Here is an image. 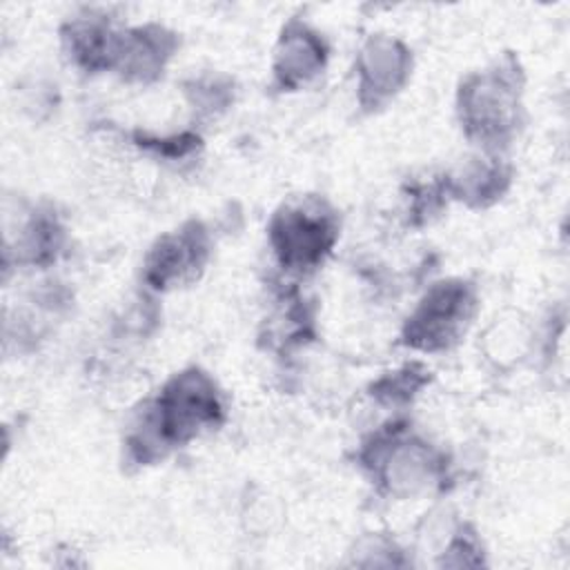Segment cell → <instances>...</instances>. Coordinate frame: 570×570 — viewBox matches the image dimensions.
<instances>
[{"label":"cell","mask_w":570,"mask_h":570,"mask_svg":"<svg viewBox=\"0 0 570 570\" xmlns=\"http://www.w3.org/2000/svg\"><path fill=\"white\" fill-rule=\"evenodd\" d=\"M225 414L216 383L196 367L174 374L142 414L129 445L140 463L180 448L200 432L220 425Z\"/></svg>","instance_id":"1"},{"label":"cell","mask_w":570,"mask_h":570,"mask_svg":"<svg viewBox=\"0 0 570 570\" xmlns=\"http://www.w3.org/2000/svg\"><path fill=\"white\" fill-rule=\"evenodd\" d=\"M521 87L514 60L468 76L456 98L465 136L488 151L505 147L521 122Z\"/></svg>","instance_id":"2"},{"label":"cell","mask_w":570,"mask_h":570,"mask_svg":"<svg viewBox=\"0 0 570 570\" xmlns=\"http://www.w3.org/2000/svg\"><path fill=\"white\" fill-rule=\"evenodd\" d=\"M476 314V289L463 278L434 283L407 316L401 341L419 352L454 347Z\"/></svg>","instance_id":"3"},{"label":"cell","mask_w":570,"mask_h":570,"mask_svg":"<svg viewBox=\"0 0 570 570\" xmlns=\"http://www.w3.org/2000/svg\"><path fill=\"white\" fill-rule=\"evenodd\" d=\"M338 238L336 214L321 200L285 205L274 214L269 225V243L285 269H316L332 252Z\"/></svg>","instance_id":"4"},{"label":"cell","mask_w":570,"mask_h":570,"mask_svg":"<svg viewBox=\"0 0 570 570\" xmlns=\"http://www.w3.org/2000/svg\"><path fill=\"white\" fill-rule=\"evenodd\" d=\"M372 476L394 494H412L432 483L441 470V461L432 448L416 439L403 436V430L381 432L363 452Z\"/></svg>","instance_id":"5"},{"label":"cell","mask_w":570,"mask_h":570,"mask_svg":"<svg viewBox=\"0 0 570 570\" xmlns=\"http://www.w3.org/2000/svg\"><path fill=\"white\" fill-rule=\"evenodd\" d=\"M209 236L198 220L185 223L156 240L145 261V281L154 289H169L191 283L207 263Z\"/></svg>","instance_id":"6"},{"label":"cell","mask_w":570,"mask_h":570,"mask_svg":"<svg viewBox=\"0 0 570 570\" xmlns=\"http://www.w3.org/2000/svg\"><path fill=\"white\" fill-rule=\"evenodd\" d=\"M410 51L394 38H372L358 56V100L365 109H376L390 100L410 76Z\"/></svg>","instance_id":"7"},{"label":"cell","mask_w":570,"mask_h":570,"mask_svg":"<svg viewBox=\"0 0 570 570\" xmlns=\"http://www.w3.org/2000/svg\"><path fill=\"white\" fill-rule=\"evenodd\" d=\"M327 60V47L323 38L309 27L292 20L278 40L274 76L281 89H298L312 80Z\"/></svg>","instance_id":"8"},{"label":"cell","mask_w":570,"mask_h":570,"mask_svg":"<svg viewBox=\"0 0 570 570\" xmlns=\"http://www.w3.org/2000/svg\"><path fill=\"white\" fill-rule=\"evenodd\" d=\"M176 45V36L158 24L122 31L116 69L127 80L149 82L163 73Z\"/></svg>","instance_id":"9"},{"label":"cell","mask_w":570,"mask_h":570,"mask_svg":"<svg viewBox=\"0 0 570 570\" xmlns=\"http://www.w3.org/2000/svg\"><path fill=\"white\" fill-rule=\"evenodd\" d=\"M65 47L73 62L85 71L116 69L122 31L102 18H76L62 31Z\"/></svg>","instance_id":"10"},{"label":"cell","mask_w":570,"mask_h":570,"mask_svg":"<svg viewBox=\"0 0 570 570\" xmlns=\"http://www.w3.org/2000/svg\"><path fill=\"white\" fill-rule=\"evenodd\" d=\"M508 183H510V174L499 163V158H490V160L479 158L470 163L459 178H452L448 187L456 198L468 200L470 205L483 207L501 198Z\"/></svg>","instance_id":"11"},{"label":"cell","mask_w":570,"mask_h":570,"mask_svg":"<svg viewBox=\"0 0 570 570\" xmlns=\"http://www.w3.org/2000/svg\"><path fill=\"white\" fill-rule=\"evenodd\" d=\"M428 372L421 365H405L399 372H392L390 376L381 379L374 387V394L385 403H403L410 401L412 394L428 381Z\"/></svg>","instance_id":"12"}]
</instances>
